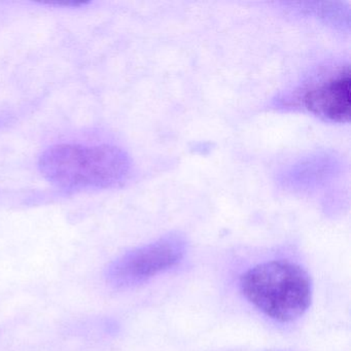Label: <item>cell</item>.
<instances>
[{"instance_id":"cell-1","label":"cell","mask_w":351,"mask_h":351,"mask_svg":"<svg viewBox=\"0 0 351 351\" xmlns=\"http://www.w3.org/2000/svg\"><path fill=\"white\" fill-rule=\"evenodd\" d=\"M40 169L51 184L65 190L110 189L130 178L132 161L114 145H59L43 154Z\"/></svg>"},{"instance_id":"cell-2","label":"cell","mask_w":351,"mask_h":351,"mask_svg":"<svg viewBox=\"0 0 351 351\" xmlns=\"http://www.w3.org/2000/svg\"><path fill=\"white\" fill-rule=\"evenodd\" d=\"M240 287L250 303L276 322L297 320L311 305L309 275L289 261H269L248 269Z\"/></svg>"},{"instance_id":"cell-3","label":"cell","mask_w":351,"mask_h":351,"mask_svg":"<svg viewBox=\"0 0 351 351\" xmlns=\"http://www.w3.org/2000/svg\"><path fill=\"white\" fill-rule=\"evenodd\" d=\"M350 67L322 69L295 89L280 94L271 106L277 110H303L322 120L343 124L350 119Z\"/></svg>"},{"instance_id":"cell-4","label":"cell","mask_w":351,"mask_h":351,"mask_svg":"<svg viewBox=\"0 0 351 351\" xmlns=\"http://www.w3.org/2000/svg\"><path fill=\"white\" fill-rule=\"evenodd\" d=\"M186 240L180 233H170L147 245L127 252L114 261L108 279L117 287H130L145 282L176 266L186 252Z\"/></svg>"},{"instance_id":"cell-5","label":"cell","mask_w":351,"mask_h":351,"mask_svg":"<svg viewBox=\"0 0 351 351\" xmlns=\"http://www.w3.org/2000/svg\"><path fill=\"white\" fill-rule=\"evenodd\" d=\"M342 165L341 158L334 152H315L289 164L277 180L285 190L311 194L335 182L342 172Z\"/></svg>"},{"instance_id":"cell-6","label":"cell","mask_w":351,"mask_h":351,"mask_svg":"<svg viewBox=\"0 0 351 351\" xmlns=\"http://www.w3.org/2000/svg\"><path fill=\"white\" fill-rule=\"evenodd\" d=\"M293 7L298 12L319 18L335 27H349V9L344 3H293Z\"/></svg>"}]
</instances>
